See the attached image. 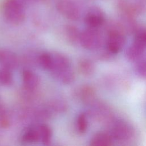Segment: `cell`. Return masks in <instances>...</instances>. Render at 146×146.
<instances>
[{"mask_svg": "<svg viewBox=\"0 0 146 146\" xmlns=\"http://www.w3.org/2000/svg\"><path fill=\"white\" fill-rule=\"evenodd\" d=\"M52 66L50 70L57 80L64 84L72 83L75 78L69 59L61 53L52 54Z\"/></svg>", "mask_w": 146, "mask_h": 146, "instance_id": "6da1fadb", "label": "cell"}, {"mask_svg": "<svg viewBox=\"0 0 146 146\" xmlns=\"http://www.w3.org/2000/svg\"><path fill=\"white\" fill-rule=\"evenodd\" d=\"M40 140L44 144H48L51 140L52 131L51 128L46 124L40 125L38 127Z\"/></svg>", "mask_w": 146, "mask_h": 146, "instance_id": "5bb4252c", "label": "cell"}, {"mask_svg": "<svg viewBox=\"0 0 146 146\" xmlns=\"http://www.w3.org/2000/svg\"><path fill=\"white\" fill-rule=\"evenodd\" d=\"M26 1H31V2H34V1H36V0H26Z\"/></svg>", "mask_w": 146, "mask_h": 146, "instance_id": "7402d4cb", "label": "cell"}, {"mask_svg": "<svg viewBox=\"0 0 146 146\" xmlns=\"http://www.w3.org/2000/svg\"><path fill=\"white\" fill-rule=\"evenodd\" d=\"M22 81L24 87L29 91L35 90L39 85V78L34 72L25 70L22 72Z\"/></svg>", "mask_w": 146, "mask_h": 146, "instance_id": "30bf717a", "label": "cell"}, {"mask_svg": "<svg viewBox=\"0 0 146 146\" xmlns=\"http://www.w3.org/2000/svg\"><path fill=\"white\" fill-rule=\"evenodd\" d=\"M6 19L11 24L19 25L25 18V11L21 0H5L2 7Z\"/></svg>", "mask_w": 146, "mask_h": 146, "instance_id": "7a4b0ae2", "label": "cell"}, {"mask_svg": "<svg viewBox=\"0 0 146 146\" xmlns=\"http://www.w3.org/2000/svg\"><path fill=\"white\" fill-rule=\"evenodd\" d=\"M113 138L110 133L100 132L96 133L91 139L90 145L94 146H108L112 144Z\"/></svg>", "mask_w": 146, "mask_h": 146, "instance_id": "8fae6325", "label": "cell"}, {"mask_svg": "<svg viewBox=\"0 0 146 146\" xmlns=\"http://www.w3.org/2000/svg\"><path fill=\"white\" fill-rule=\"evenodd\" d=\"M13 81V76L11 70L5 68L0 69V83L3 85L8 86Z\"/></svg>", "mask_w": 146, "mask_h": 146, "instance_id": "d6986e66", "label": "cell"}, {"mask_svg": "<svg viewBox=\"0 0 146 146\" xmlns=\"http://www.w3.org/2000/svg\"><path fill=\"white\" fill-rule=\"evenodd\" d=\"M135 39H137L146 45V30H139L136 33Z\"/></svg>", "mask_w": 146, "mask_h": 146, "instance_id": "44dd1931", "label": "cell"}, {"mask_svg": "<svg viewBox=\"0 0 146 146\" xmlns=\"http://www.w3.org/2000/svg\"><path fill=\"white\" fill-rule=\"evenodd\" d=\"M79 71L84 76H90L95 71L94 63L87 59H83L79 61L78 64Z\"/></svg>", "mask_w": 146, "mask_h": 146, "instance_id": "4fadbf2b", "label": "cell"}, {"mask_svg": "<svg viewBox=\"0 0 146 146\" xmlns=\"http://www.w3.org/2000/svg\"><path fill=\"white\" fill-rule=\"evenodd\" d=\"M125 43L124 33L117 29L109 31L106 42V48L111 54H117L121 50Z\"/></svg>", "mask_w": 146, "mask_h": 146, "instance_id": "5b68a950", "label": "cell"}, {"mask_svg": "<svg viewBox=\"0 0 146 146\" xmlns=\"http://www.w3.org/2000/svg\"><path fill=\"white\" fill-rule=\"evenodd\" d=\"M104 17L102 11L98 8L91 9L85 17V22L88 27L97 29L104 22Z\"/></svg>", "mask_w": 146, "mask_h": 146, "instance_id": "ba28073f", "label": "cell"}, {"mask_svg": "<svg viewBox=\"0 0 146 146\" xmlns=\"http://www.w3.org/2000/svg\"><path fill=\"white\" fill-rule=\"evenodd\" d=\"M79 42L86 49L92 50L100 47L102 39L96 29L88 27V29L80 33Z\"/></svg>", "mask_w": 146, "mask_h": 146, "instance_id": "3957f363", "label": "cell"}, {"mask_svg": "<svg viewBox=\"0 0 146 146\" xmlns=\"http://www.w3.org/2000/svg\"><path fill=\"white\" fill-rule=\"evenodd\" d=\"M66 36L68 39L72 43L79 42L80 33L78 30L72 26H68L66 28Z\"/></svg>", "mask_w": 146, "mask_h": 146, "instance_id": "e0dca14e", "label": "cell"}, {"mask_svg": "<svg viewBox=\"0 0 146 146\" xmlns=\"http://www.w3.org/2000/svg\"><path fill=\"white\" fill-rule=\"evenodd\" d=\"M88 122L87 115L85 113H80L76 120V127L79 132L85 133L88 128Z\"/></svg>", "mask_w": 146, "mask_h": 146, "instance_id": "ac0fdd59", "label": "cell"}, {"mask_svg": "<svg viewBox=\"0 0 146 146\" xmlns=\"http://www.w3.org/2000/svg\"><path fill=\"white\" fill-rule=\"evenodd\" d=\"M136 71L139 76L146 78V57L141 58L138 60L136 66Z\"/></svg>", "mask_w": 146, "mask_h": 146, "instance_id": "ffe728a7", "label": "cell"}, {"mask_svg": "<svg viewBox=\"0 0 146 146\" xmlns=\"http://www.w3.org/2000/svg\"><path fill=\"white\" fill-rule=\"evenodd\" d=\"M146 45L141 41L135 39L133 42L127 49V58L131 62H135L141 59L144 53Z\"/></svg>", "mask_w": 146, "mask_h": 146, "instance_id": "52a82bcc", "label": "cell"}, {"mask_svg": "<svg viewBox=\"0 0 146 146\" xmlns=\"http://www.w3.org/2000/svg\"><path fill=\"white\" fill-rule=\"evenodd\" d=\"M113 139L119 141H125L129 140L134 134V130L131 124L121 120L112 124L110 133Z\"/></svg>", "mask_w": 146, "mask_h": 146, "instance_id": "277c9868", "label": "cell"}, {"mask_svg": "<svg viewBox=\"0 0 146 146\" xmlns=\"http://www.w3.org/2000/svg\"><path fill=\"white\" fill-rule=\"evenodd\" d=\"M58 11L66 18L77 20L79 17V10L76 5L71 0H59L56 3Z\"/></svg>", "mask_w": 146, "mask_h": 146, "instance_id": "8992f818", "label": "cell"}, {"mask_svg": "<svg viewBox=\"0 0 146 146\" xmlns=\"http://www.w3.org/2000/svg\"><path fill=\"white\" fill-rule=\"evenodd\" d=\"M0 64L3 68L12 70L18 66V59L13 52L7 50H1Z\"/></svg>", "mask_w": 146, "mask_h": 146, "instance_id": "9c48e42d", "label": "cell"}, {"mask_svg": "<svg viewBox=\"0 0 146 146\" xmlns=\"http://www.w3.org/2000/svg\"><path fill=\"white\" fill-rule=\"evenodd\" d=\"M95 92L94 89L90 86H84L80 90V99L85 102H90L95 97Z\"/></svg>", "mask_w": 146, "mask_h": 146, "instance_id": "2e32d148", "label": "cell"}, {"mask_svg": "<svg viewBox=\"0 0 146 146\" xmlns=\"http://www.w3.org/2000/svg\"><path fill=\"white\" fill-rule=\"evenodd\" d=\"M38 63L42 68L50 71L52 66V54L48 52L42 53L38 58Z\"/></svg>", "mask_w": 146, "mask_h": 146, "instance_id": "9a60e30c", "label": "cell"}, {"mask_svg": "<svg viewBox=\"0 0 146 146\" xmlns=\"http://www.w3.org/2000/svg\"><path fill=\"white\" fill-rule=\"evenodd\" d=\"M40 140L38 128L30 127L27 129L22 136V141L25 143H34Z\"/></svg>", "mask_w": 146, "mask_h": 146, "instance_id": "7c38bea8", "label": "cell"}]
</instances>
